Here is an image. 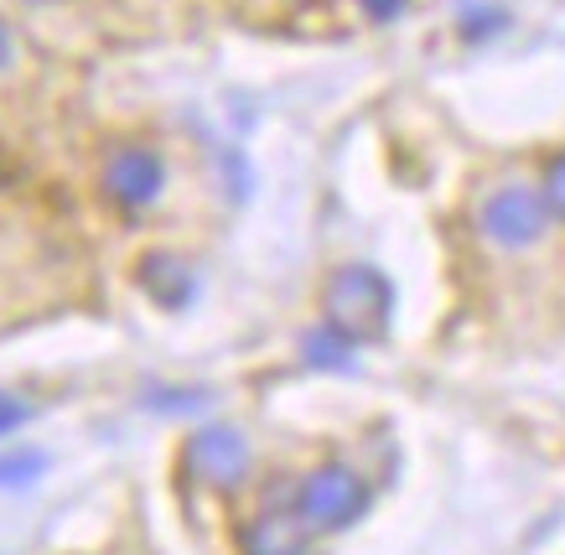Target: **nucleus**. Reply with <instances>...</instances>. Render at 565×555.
I'll return each instance as SVG.
<instances>
[{
    "instance_id": "nucleus-6",
    "label": "nucleus",
    "mask_w": 565,
    "mask_h": 555,
    "mask_svg": "<svg viewBox=\"0 0 565 555\" xmlns=\"http://www.w3.org/2000/svg\"><path fill=\"white\" fill-rule=\"evenodd\" d=\"M136 280L161 312H182V307H192V296H198V270H192V260L177 255V249H151V255H140Z\"/></svg>"
},
{
    "instance_id": "nucleus-9",
    "label": "nucleus",
    "mask_w": 565,
    "mask_h": 555,
    "mask_svg": "<svg viewBox=\"0 0 565 555\" xmlns=\"http://www.w3.org/2000/svg\"><path fill=\"white\" fill-rule=\"evenodd\" d=\"M42 472H47V457H42V451H32V447H0V488H6V493L32 488Z\"/></svg>"
},
{
    "instance_id": "nucleus-5",
    "label": "nucleus",
    "mask_w": 565,
    "mask_h": 555,
    "mask_svg": "<svg viewBox=\"0 0 565 555\" xmlns=\"http://www.w3.org/2000/svg\"><path fill=\"white\" fill-rule=\"evenodd\" d=\"M188 468L203 478L207 488H239L244 478H249V468H255V447H249V436L239 431V426H223V420H213V426H203V431H192L188 441Z\"/></svg>"
},
{
    "instance_id": "nucleus-2",
    "label": "nucleus",
    "mask_w": 565,
    "mask_h": 555,
    "mask_svg": "<svg viewBox=\"0 0 565 555\" xmlns=\"http://www.w3.org/2000/svg\"><path fill=\"white\" fill-rule=\"evenodd\" d=\"M478 228L493 249H503V255H524V249H534V244L545 239V228H550L545 192L530 188V182H503V188H493L488 198H482Z\"/></svg>"
},
{
    "instance_id": "nucleus-10",
    "label": "nucleus",
    "mask_w": 565,
    "mask_h": 555,
    "mask_svg": "<svg viewBox=\"0 0 565 555\" xmlns=\"http://www.w3.org/2000/svg\"><path fill=\"white\" fill-rule=\"evenodd\" d=\"M503 26H509V17H503V6H493V0H472V6H462V36L467 42L498 36Z\"/></svg>"
},
{
    "instance_id": "nucleus-1",
    "label": "nucleus",
    "mask_w": 565,
    "mask_h": 555,
    "mask_svg": "<svg viewBox=\"0 0 565 555\" xmlns=\"http://www.w3.org/2000/svg\"><path fill=\"white\" fill-rule=\"evenodd\" d=\"M390 312H394V286L384 270L374 265H338L327 276L322 291V322L332 332H343L348 343H379L390 332Z\"/></svg>"
},
{
    "instance_id": "nucleus-12",
    "label": "nucleus",
    "mask_w": 565,
    "mask_h": 555,
    "mask_svg": "<svg viewBox=\"0 0 565 555\" xmlns=\"http://www.w3.org/2000/svg\"><path fill=\"white\" fill-rule=\"evenodd\" d=\"M26 420H32V405H26L21 395H11V389H0V441H6L11 431H21Z\"/></svg>"
},
{
    "instance_id": "nucleus-8",
    "label": "nucleus",
    "mask_w": 565,
    "mask_h": 555,
    "mask_svg": "<svg viewBox=\"0 0 565 555\" xmlns=\"http://www.w3.org/2000/svg\"><path fill=\"white\" fill-rule=\"evenodd\" d=\"M353 353H359V343H348L343 332H332L327 322H317V328L301 338V359H307L311 369H332V374H343V369H353Z\"/></svg>"
},
{
    "instance_id": "nucleus-7",
    "label": "nucleus",
    "mask_w": 565,
    "mask_h": 555,
    "mask_svg": "<svg viewBox=\"0 0 565 555\" xmlns=\"http://www.w3.org/2000/svg\"><path fill=\"white\" fill-rule=\"evenodd\" d=\"M307 520L296 509H265L249 530H244V555H307Z\"/></svg>"
},
{
    "instance_id": "nucleus-13",
    "label": "nucleus",
    "mask_w": 565,
    "mask_h": 555,
    "mask_svg": "<svg viewBox=\"0 0 565 555\" xmlns=\"http://www.w3.org/2000/svg\"><path fill=\"white\" fill-rule=\"evenodd\" d=\"M405 6H411V0H359V11L369 21H379V26H384V21H399L405 17Z\"/></svg>"
},
{
    "instance_id": "nucleus-4",
    "label": "nucleus",
    "mask_w": 565,
    "mask_h": 555,
    "mask_svg": "<svg viewBox=\"0 0 565 555\" xmlns=\"http://www.w3.org/2000/svg\"><path fill=\"white\" fill-rule=\"evenodd\" d=\"M99 192L104 203L115 213H146L161 203V192H167V161L161 151L151 146H140V140H125L115 146L99 167Z\"/></svg>"
},
{
    "instance_id": "nucleus-3",
    "label": "nucleus",
    "mask_w": 565,
    "mask_h": 555,
    "mask_svg": "<svg viewBox=\"0 0 565 555\" xmlns=\"http://www.w3.org/2000/svg\"><path fill=\"white\" fill-rule=\"evenodd\" d=\"M363 509H369V483L348 462H322L296 488V514L307 520L311 535H332V530L359 524Z\"/></svg>"
},
{
    "instance_id": "nucleus-14",
    "label": "nucleus",
    "mask_w": 565,
    "mask_h": 555,
    "mask_svg": "<svg viewBox=\"0 0 565 555\" xmlns=\"http://www.w3.org/2000/svg\"><path fill=\"white\" fill-rule=\"evenodd\" d=\"M11 63H17V36H11V26L0 21V73L11 68Z\"/></svg>"
},
{
    "instance_id": "nucleus-11",
    "label": "nucleus",
    "mask_w": 565,
    "mask_h": 555,
    "mask_svg": "<svg viewBox=\"0 0 565 555\" xmlns=\"http://www.w3.org/2000/svg\"><path fill=\"white\" fill-rule=\"evenodd\" d=\"M540 192H545V203H550V218H561L565 224V151L561 157H550L545 177H540Z\"/></svg>"
}]
</instances>
